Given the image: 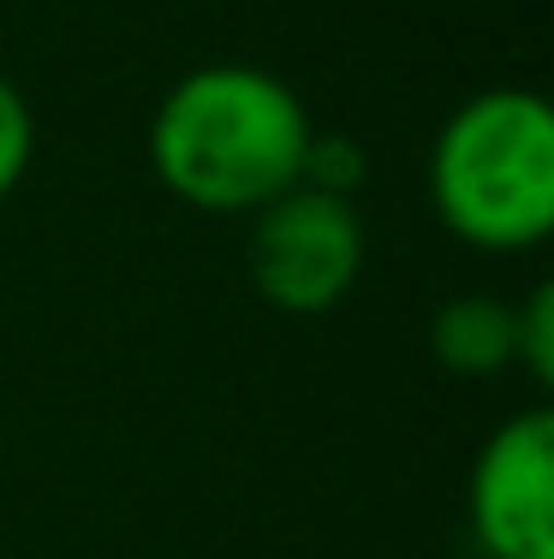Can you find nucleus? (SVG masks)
<instances>
[{
	"label": "nucleus",
	"mask_w": 554,
	"mask_h": 559,
	"mask_svg": "<svg viewBox=\"0 0 554 559\" xmlns=\"http://www.w3.org/2000/svg\"><path fill=\"white\" fill-rule=\"evenodd\" d=\"M429 357L459 381H490L512 369V298L459 292L429 316Z\"/></svg>",
	"instance_id": "5"
},
{
	"label": "nucleus",
	"mask_w": 554,
	"mask_h": 559,
	"mask_svg": "<svg viewBox=\"0 0 554 559\" xmlns=\"http://www.w3.org/2000/svg\"><path fill=\"white\" fill-rule=\"evenodd\" d=\"M429 209L483 257H524L554 233V114L537 90L490 84L429 143Z\"/></svg>",
	"instance_id": "2"
},
{
	"label": "nucleus",
	"mask_w": 554,
	"mask_h": 559,
	"mask_svg": "<svg viewBox=\"0 0 554 559\" xmlns=\"http://www.w3.org/2000/svg\"><path fill=\"white\" fill-rule=\"evenodd\" d=\"M36 162V108L7 72H0V203L31 179Z\"/></svg>",
	"instance_id": "7"
},
{
	"label": "nucleus",
	"mask_w": 554,
	"mask_h": 559,
	"mask_svg": "<svg viewBox=\"0 0 554 559\" xmlns=\"http://www.w3.org/2000/svg\"><path fill=\"white\" fill-rule=\"evenodd\" d=\"M369 233L352 197L298 179L250 215L245 274L257 298L281 316H328L364 280Z\"/></svg>",
	"instance_id": "3"
},
{
	"label": "nucleus",
	"mask_w": 554,
	"mask_h": 559,
	"mask_svg": "<svg viewBox=\"0 0 554 559\" xmlns=\"http://www.w3.org/2000/svg\"><path fill=\"white\" fill-rule=\"evenodd\" d=\"M512 369L549 388L554 381V292L531 286L519 304H512Z\"/></svg>",
	"instance_id": "6"
},
{
	"label": "nucleus",
	"mask_w": 554,
	"mask_h": 559,
	"mask_svg": "<svg viewBox=\"0 0 554 559\" xmlns=\"http://www.w3.org/2000/svg\"><path fill=\"white\" fill-rule=\"evenodd\" d=\"M471 542L490 559H554V411L524 405L478 447L465 476Z\"/></svg>",
	"instance_id": "4"
},
{
	"label": "nucleus",
	"mask_w": 554,
	"mask_h": 559,
	"mask_svg": "<svg viewBox=\"0 0 554 559\" xmlns=\"http://www.w3.org/2000/svg\"><path fill=\"white\" fill-rule=\"evenodd\" d=\"M316 119L293 84L250 60L179 72L150 114V173L197 215H257L305 179Z\"/></svg>",
	"instance_id": "1"
}]
</instances>
